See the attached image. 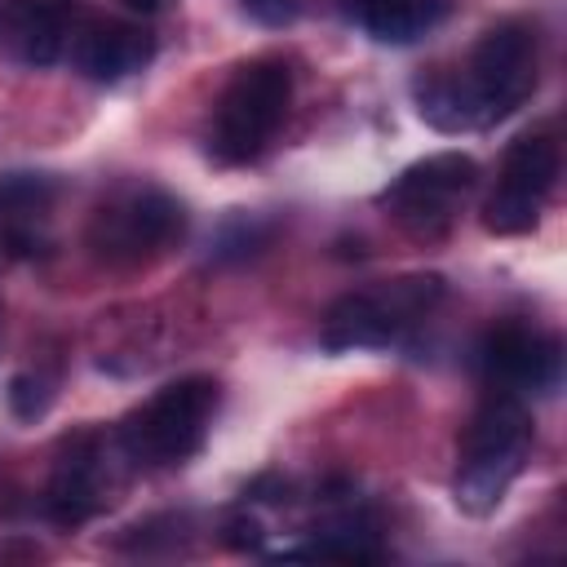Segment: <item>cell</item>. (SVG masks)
<instances>
[{"instance_id":"obj_17","label":"cell","mask_w":567,"mask_h":567,"mask_svg":"<svg viewBox=\"0 0 567 567\" xmlns=\"http://www.w3.org/2000/svg\"><path fill=\"white\" fill-rule=\"evenodd\" d=\"M4 394H9V412H13L18 421H40V416L49 412V403H53L49 381H44V377H31V372H18Z\"/></svg>"},{"instance_id":"obj_5","label":"cell","mask_w":567,"mask_h":567,"mask_svg":"<svg viewBox=\"0 0 567 567\" xmlns=\"http://www.w3.org/2000/svg\"><path fill=\"white\" fill-rule=\"evenodd\" d=\"M452 80L461 89L470 128H487L514 115L536 89V31L527 22H496L474 44L465 71Z\"/></svg>"},{"instance_id":"obj_15","label":"cell","mask_w":567,"mask_h":567,"mask_svg":"<svg viewBox=\"0 0 567 567\" xmlns=\"http://www.w3.org/2000/svg\"><path fill=\"white\" fill-rule=\"evenodd\" d=\"M279 558H337V563H377L381 558V545L372 540V532H363L354 518L346 523H332L319 540L310 545H297V549H284Z\"/></svg>"},{"instance_id":"obj_8","label":"cell","mask_w":567,"mask_h":567,"mask_svg":"<svg viewBox=\"0 0 567 567\" xmlns=\"http://www.w3.org/2000/svg\"><path fill=\"white\" fill-rule=\"evenodd\" d=\"M558 182V146L540 133L514 137L501 155L496 190L483 204V226L492 235H527L536 230L545 199L554 195Z\"/></svg>"},{"instance_id":"obj_9","label":"cell","mask_w":567,"mask_h":567,"mask_svg":"<svg viewBox=\"0 0 567 567\" xmlns=\"http://www.w3.org/2000/svg\"><path fill=\"white\" fill-rule=\"evenodd\" d=\"M478 372L492 390L549 394L563 381V346H558V337L509 323V328H496L478 346Z\"/></svg>"},{"instance_id":"obj_10","label":"cell","mask_w":567,"mask_h":567,"mask_svg":"<svg viewBox=\"0 0 567 567\" xmlns=\"http://www.w3.org/2000/svg\"><path fill=\"white\" fill-rule=\"evenodd\" d=\"M155 58V35L128 18H89L71 35V62L93 84H120Z\"/></svg>"},{"instance_id":"obj_6","label":"cell","mask_w":567,"mask_h":567,"mask_svg":"<svg viewBox=\"0 0 567 567\" xmlns=\"http://www.w3.org/2000/svg\"><path fill=\"white\" fill-rule=\"evenodd\" d=\"M474 182H478V164L465 151H439V155L408 164L377 195V204L408 239L439 244L456 226V213H461L465 195L474 190Z\"/></svg>"},{"instance_id":"obj_18","label":"cell","mask_w":567,"mask_h":567,"mask_svg":"<svg viewBox=\"0 0 567 567\" xmlns=\"http://www.w3.org/2000/svg\"><path fill=\"white\" fill-rule=\"evenodd\" d=\"M261 540H266V532H261V523L252 518V514H230L226 523H221V545L226 549H261Z\"/></svg>"},{"instance_id":"obj_11","label":"cell","mask_w":567,"mask_h":567,"mask_svg":"<svg viewBox=\"0 0 567 567\" xmlns=\"http://www.w3.org/2000/svg\"><path fill=\"white\" fill-rule=\"evenodd\" d=\"M44 509L62 527H80L102 509V447L97 434H75L62 443V456L49 474Z\"/></svg>"},{"instance_id":"obj_16","label":"cell","mask_w":567,"mask_h":567,"mask_svg":"<svg viewBox=\"0 0 567 567\" xmlns=\"http://www.w3.org/2000/svg\"><path fill=\"white\" fill-rule=\"evenodd\" d=\"M266 226H257L252 217H235V221H226L221 230H217V239H213V257L217 261H239V257H252L261 244H266Z\"/></svg>"},{"instance_id":"obj_3","label":"cell","mask_w":567,"mask_h":567,"mask_svg":"<svg viewBox=\"0 0 567 567\" xmlns=\"http://www.w3.org/2000/svg\"><path fill=\"white\" fill-rule=\"evenodd\" d=\"M288 106H292V71H288V62H279V58L244 62L226 80V89H221V97L213 106V128H208L213 159H221V164L257 159L275 142L279 124L288 120Z\"/></svg>"},{"instance_id":"obj_19","label":"cell","mask_w":567,"mask_h":567,"mask_svg":"<svg viewBox=\"0 0 567 567\" xmlns=\"http://www.w3.org/2000/svg\"><path fill=\"white\" fill-rule=\"evenodd\" d=\"M244 13L261 27H288L297 18V0H244Z\"/></svg>"},{"instance_id":"obj_1","label":"cell","mask_w":567,"mask_h":567,"mask_svg":"<svg viewBox=\"0 0 567 567\" xmlns=\"http://www.w3.org/2000/svg\"><path fill=\"white\" fill-rule=\"evenodd\" d=\"M532 412L523 403V394L509 390H487V399L474 408L465 434H461V461H456V478H452V496L465 514L483 518L492 514L509 483L523 474L527 456H532Z\"/></svg>"},{"instance_id":"obj_2","label":"cell","mask_w":567,"mask_h":567,"mask_svg":"<svg viewBox=\"0 0 567 567\" xmlns=\"http://www.w3.org/2000/svg\"><path fill=\"white\" fill-rule=\"evenodd\" d=\"M443 301V275H399L377 288L341 292L319 323V341L332 354L390 350Z\"/></svg>"},{"instance_id":"obj_7","label":"cell","mask_w":567,"mask_h":567,"mask_svg":"<svg viewBox=\"0 0 567 567\" xmlns=\"http://www.w3.org/2000/svg\"><path fill=\"white\" fill-rule=\"evenodd\" d=\"M182 226L186 213L168 190L151 182H133L97 204L89 221V248L111 266H137L159 257L168 244H177Z\"/></svg>"},{"instance_id":"obj_20","label":"cell","mask_w":567,"mask_h":567,"mask_svg":"<svg viewBox=\"0 0 567 567\" xmlns=\"http://www.w3.org/2000/svg\"><path fill=\"white\" fill-rule=\"evenodd\" d=\"M164 4H168V0H124V9H133V13H142V18H146V13H159Z\"/></svg>"},{"instance_id":"obj_4","label":"cell","mask_w":567,"mask_h":567,"mask_svg":"<svg viewBox=\"0 0 567 567\" xmlns=\"http://www.w3.org/2000/svg\"><path fill=\"white\" fill-rule=\"evenodd\" d=\"M217 403L221 385L213 377H182L120 421V447L137 465H182L204 447Z\"/></svg>"},{"instance_id":"obj_14","label":"cell","mask_w":567,"mask_h":567,"mask_svg":"<svg viewBox=\"0 0 567 567\" xmlns=\"http://www.w3.org/2000/svg\"><path fill=\"white\" fill-rule=\"evenodd\" d=\"M53 199V182L40 177V173H9L0 182V221H4V239L13 252H35L40 248V235H35V221L44 217Z\"/></svg>"},{"instance_id":"obj_12","label":"cell","mask_w":567,"mask_h":567,"mask_svg":"<svg viewBox=\"0 0 567 567\" xmlns=\"http://www.w3.org/2000/svg\"><path fill=\"white\" fill-rule=\"evenodd\" d=\"M80 0H9V44L18 62L44 71L53 66L75 35Z\"/></svg>"},{"instance_id":"obj_13","label":"cell","mask_w":567,"mask_h":567,"mask_svg":"<svg viewBox=\"0 0 567 567\" xmlns=\"http://www.w3.org/2000/svg\"><path fill=\"white\" fill-rule=\"evenodd\" d=\"M354 22L377 44H412L434 31L447 13V0H346Z\"/></svg>"}]
</instances>
